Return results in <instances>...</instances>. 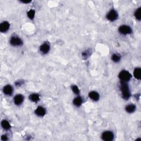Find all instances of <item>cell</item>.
<instances>
[{
  "instance_id": "4",
  "label": "cell",
  "mask_w": 141,
  "mask_h": 141,
  "mask_svg": "<svg viewBox=\"0 0 141 141\" xmlns=\"http://www.w3.org/2000/svg\"><path fill=\"white\" fill-rule=\"evenodd\" d=\"M118 31L122 34H129L132 33V29L127 26H121L118 29Z\"/></svg>"
},
{
  "instance_id": "11",
  "label": "cell",
  "mask_w": 141,
  "mask_h": 141,
  "mask_svg": "<svg viewBox=\"0 0 141 141\" xmlns=\"http://www.w3.org/2000/svg\"><path fill=\"white\" fill-rule=\"evenodd\" d=\"M90 98L94 101H98L99 99V94L96 91H91L89 94Z\"/></svg>"
},
{
  "instance_id": "7",
  "label": "cell",
  "mask_w": 141,
  "mask_h": 141,
  "mask_svg": "<svg viewBox=\"0 0 141 141\" xmlns=\"http://www.w3.org/2000/svg\"><path fill=\"white\" fill-rule=\"evenodd\" d=\"M9 24L7 22H3L0 25V30L1 32H6L8 30L9 28Z\"/></svg>"
},
{
  "instance_id": "18",
  "label": "cell",
  "mask_w": 141,
  "mask_h": 141,
  "mask_svg": "<svg viewBox=\"0 0 141 141\" xmlns=\"http://www.w3.org/2000/svg\"><path fill=\"white\" fill-rule=\"evenodd\" d=\"M135 17L136 18H137L138 20H141V8H138L137 9V11L135 12Z\"/></svg>"
},
{
  "instance_id": "20",
  "label": "cell",
  "mask_w": 141,
  "mask_h": 141,
  "mask_svg": "<svg viewBox=\"0 0 141 141\" xmlns=\"http://www.w3.org/2000/svg\"><path fill=\"white\" fill-rule=\"evenodd\" d=\"M112 60L113 62H117L120 60V57L117 55L114 54V55H113L112 56Z\"/></svg>"
},
{
  "instance_id": "2",
  "label": "cell",
  "mask_w": 141,
  "mask_h": 141,
  "mask_svg": "<svg viewBox=\"0 0 141 141\" xmlns=\"http://www.w3.org/2000/svg\"><path fill=\"white\" fill-rule=\"evenodd\" d=\"M118 76H119L120 80L122 82H127L129 81L131 77V74L126 71H121Z\"/></svg>"
},
{
  "instance_id": "14",
  "label": "cell",
  "mask_w": 141,
  "mask_h": 141,
  "mask_svg": "<svg viewBox=\"0 0 141 141\" xmlns=\"http://www.w3.org/2000/svg\"><path fill=\"white\" fill-rule=\"evenodd\" d=\"M136 110V106L134 105H128L126 107V110L128 113H132L134 112Z\"/></svg>"
},
{
  "instance_id": "23",
  "label": "cell",
  "mask_w": 141,
  "mask_h": 141,
  "mask_svg": "<svg viewBox=\"0 0 141 141\" xmlns=\"http://www.w3.org/2000/svg\"><path fill=\"white\" fill-rule=\"evenodd\" d=\"M22 2H24V3H29V2H30V1H22Z\"/></svg>"
},
{
  "instance_id": "16",
  "label": "cell",
  "mask_w": 141,
  "mask_h": 141,
  "mask_svg": "<svg viewBox=\"0 0 141 141\" xmlns=\"http://www.w3.org/2000/svg\"><path fill=\"white\" fill-rule=\"evenodd\" d=\"M29 98L33 102H37L39 100V96L37 94H32L29 96Z\"/></svg>"
},
{
  "instance_id": "13",
  "label": "cell",
  "mask_w": 141,
  "mask_h": 141,
  "mask_svg": "<svg viewBox=\"0 0 141 141\" xmlns=\"http://www.w3.org/2000/svg\"><path fill=\"white\" fill-rule=\"evenodd\" d=\"M134 76L136 78L140 80L141 78V70L140 68H136L134 71Z\"/></svg>"
},
{
  "instance_id": "3",
  "label": "cell",
  "mask_w": 141,
  "mask_h": 141,
  "mask_svg": "<svg viewBox=\"0 0 141 141\" xmlns=\"http://www.w3.org/2000/svg\"><path fill=\"white\" fill-rule=\"evenodd\" d=\"M102 139L105 141H111L113 139V134L111 131H106L102 135Z\"/></svg>"
},
{
  "instance_id": "10",
  "label": "cell",
  "mask_w": 141,
  "mask_h": 141,
  "mask_svg": "<svg viewBox=\"0 0 141 141\" xmlns=\"http://www.w3.org/2000/svg\"><path fill=\"white\" fill-rule=\"evenodd\" d=\"M12 92H13V88L12 86L9 85H7L5 86L3 88V93L7 95H12Z\"/></svg>"
},
{
  "instance_id": "12",
  "label": "cell",
  "mask_w": 141,
  "mask_h": 141,
  "mask_svg": "<svg viewBox=\"0 0 141 141\" xmlns=\"http://www.w3.org/2000/svg\"><path fill=\"white\" fill-rule=\"evenodd\" d=\"M40 50L43 54H47L50 50V46L47 44H44L40 46Z\"/></svg>"
},
{
  "instance_id": "17",
  "label": "cell",
  "mask_w": 141,
  "mask_h": 141,
  "mask_svg": "<svg viewBox=\"0 0 141 141\" xmlns=\"http://www.w3.org/2000/svg\"><path fill=\"white\" fill-rule=\"evenodd\" d=\"M82 98L80 97V96H78V97L75 98L73 100L74 105L76 106H80L82 104Z\"/></svg>"
},
{
  "instance_id": "6",
  "label": "cell",
  "mask_w": 141,
  "mask_h": 141,
  "mask_svg": "<svg viewBox=\"0 0 141 141\" xmlns=\"http://www.w3.org/2000/svg\"><path fill=\"white\" fill-rule=\"evenodd\" d=\"M10 43L13 46H20L22 44V41L21 39L17 37H13L10 40Z\"/></svg>"
},
{
  "instance_id": "19",
  "label": "cell",
  "mask_w": 141,
  "mask_h": 141,
  "mask_svg": "<svg viewBox=\"0 0 141 141\" xmlns=\"http://www.w3.org/2000/svg\"><path fill=\"white\" fill-rule=\"evenodd\" d=\"M35 16V11L33 9H31L28 12V16L30 19H33Z\"/></svg>"
},
{
  "instance_id": "15",
  "label": "cell",
  "mask_w": 141,
  "mask_h": 141,
  "mask_svg": "<svg viewBox=\"0 0 141 141\" xmlns=\"http://www.w3.org/2000/svg\"><path fill=\"white\" fill-rule=\"evenodd\" d=\"M1 125H2V127L6 130H9L11 127V126H10V124H9V123L6 120H3V121H2L1 123Z\"/></svg>"
},
{
  "instance_id": "21",
  "label": "cell",
  "mask_w": 141,
  "mask_h": 141,
  "mask_svg": "<svg viewBox=\"0 0 141 141\" xmlns=\"http://www.w3.org/2000/svg\"><path fill=\"white\" fill-rule=\"evenodd\" d=\"M72 90L74 92V93L76 94H78L79 93H80V90H79V89L78 88V86L77 85H74L72 86Z\"/></svg>"
},
{
  "instance_id": "1",
  "label": "cell",
  "mask_w": 141,
  "mask_h": 141,
  "mask_svg": "<svg viewBox=\"0 0 141 141\" xmlns=\"http://www.w3.org/2000/svg\"><path fill=\"white\" fill-rule=\"evenodd\" d=\"M121 92H122L123 98H124L125 99H128L130 97V91L126 82H121Z\"/></svg>"
},
{
  "instance_id": "5",
  "label": "cell",
  "mask_w": 141,
  "mask_h": 141,
  "mask_svg": "<svg viewBox=\"0 0 141 141\" xmlns=\"http://www.w3.org/2000/svg\"><path fill=\"white\" fill-rule=\"evenodd\" d=\"M118 17V14L117 12L115 10L111 11L108 14L107 18L110 21H114L117 19Z\"/></svg>"
},
{
  "instance_id": "8",
  "label": "cell",
  "mask_w": 141,
  "mask_h": 141,
  "mask_svg": "<svg viewBox=\"0 0 141 141\" xmlns=\"http://www.w3.org/2000/svg\"><path fill=\"white\" fill-rule=\"evenodd\" d=\"M23 100H24L23 96L21 94L17 95L14 99V103H15L17 105H21V104L23 103Z\"/></svg>"
},
{
  "instance_id": "22",
  "label": "cell",
  "mask_w": 141,
  "mask_h": 141,
  "mask_svg": "<svg viewBox=\"0 0 141 141\" xmlns=\"http://www.w3.org/2000/svg\"><path fill=\"white\" fill-rule=\"evenodd\" d=\"M1 140L2 141H6L7 140V138L6 136H2L1 137Z\"/></svg>"
},
{
  "instance_id": "9",
  "label": "cell",
  "mask_w": 141,
  "mask_h": 141,
  "mask_svg": "<svg viewBox=\"0 0 141 141\" xmlns=\"http://www.w3.org/2000/svg\"><path fill=\"white\" fill-rule=\"evenodd\" d=\"M35 113L39 116H43L44 115H45L46 113L45 109L41 107V106H39L35 110Z\"/></svg>"
}]
</instances>
